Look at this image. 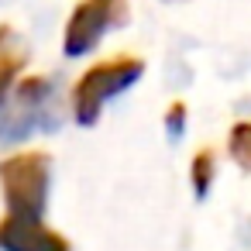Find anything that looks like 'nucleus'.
I'll return each mask as SVG.
<instances>
[{
  "mask_svg": "<svg viewBox=\"0 0 251 251\" xmlns=\"http://www.w3.org/2000/svg\"><path fill=\"white\" fill-rule=\"evenodd\" d=\"M145 73V62L141 59H110V62H100L93 66L73 90V107H76V121L79 124H93L97 114L103 110V103L117 93H124L138 76Z\"/></svg>",
  "mask_w": 251,
  "mask_h": 251,
  "instance_id": "7ed1b4c3",
  "label": "nucleus"
},
{
  "mask_svg": "<svg viewBox=\"0 0 251 251\" xmlns=\"http://www.w3.org/2000/svg\"><path fill=\"white\" fill-rule=\"evenodd\" d=\"M21 59H25V52L18 49L14 35H11V31H0V97L7 93L11 79L18 76V69H21Z\"/></svg>",
  "mask_w": 251,
  "mask_h": 251,
  "instance_id": "423d86ee",
  "label": "nucleus"
},
{
  "mask_svg": "<svg viewBox=\"0 0 251 251\" xmlns=\"http://www.w3.org/2000/svg\"><path fill=\"white\" fill-rule=\"evenodd\" d=\"M0 248L4 251H69L66 237L49 230L38 217L11 213L0 224Z\"/></svg>",
  "mask_w": 251,
  "mask_h": 251,
  "instance_id": "39448f33",
  "label": "nucleus"
},
{
  "mask_svg": "<svg viewBox=\"0 0 251 251\" xmlns=\"http://www.w3.org/2000/svg\"><path fill=\"white\" fill-rule=\"evenodd\" d=\"M230 158L244 172H251V124L248 121L234 124V131H230Z\"/></svg>",
  "mask_w": 251,
  "mask_h": 251,
  "instance_id": "0eeeda50",
  "label": "nucleus"
},
{
  "mask_svg": "<svg viewBox=\"0 0 251 251\" xmlns=\"http://www.w3.org/2000/svg\"><path fill=\"white\" fill-rule=\"evenodd\" d=\"M210 176H213V155H210V151H200V155L193 158V186H196V193H200V196L206 193Z\"/></svg>",
  "mask_w": 251,
  "mask_h": 251,
  "instance_id": "6e6552de",
  "label": "nucleus"
},
{
  "mask_svg": "<svg viewBox=\"0 0 251 251\" xmlns=\"http://www.w3.org/2000/svg\"><path fill=\"white\" fill-rule=\"evenodd\" d=\"M0 186L11 213L38 217L49 200V158L42 151H21L0 162Z\"/></svg>",
  "mask_w": 251,
  "mask_h": 251,
  "instance_id": "f03ea898",
  "label": "nucleus"
},
{
  "mask_svg": "<svg viewBox=\"0 0 251 251\" xmlns=\"http://www.w3.org/2000/svg\"><path fill=\"white\" fill-rule=\"evenodd\" d=\"M124 0H83L66 28V55H86L107 28L124 21Z\"/></svg>",
  "mask_w": 251,
  "mask_h": 251,
  "instance_id": "20e7f679",
  "label": "nucleus"
},
{
  "mask_svg": "<svg viewBox=\"0 0 251 251\" xmlns=\"http://www.w3.org/2000/svg\"><path fill=\"white\" fill-rule=\"evenodd\" d=\"M59 127L55 110V90L49 79H21L11 93V100L0 107V141L18 145L31 138L35 131Z\"/></svg>",
  "mask_w": 251,
  "mask_h": 251,
  "instance_id": "f257e3e1",
  "label": "nucleus"
}]
</instances>
